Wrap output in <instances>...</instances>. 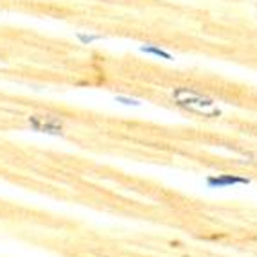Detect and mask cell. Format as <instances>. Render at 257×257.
Returning a JSON list of instances; mask_svg holds the SVG:
<instances>
[{
    "label": "cell",
    "mask_w": 257,
    "mask_h": 257,
    "mask_svg": "<svg viewBox=\"0 0 257 257\" xmlns=\"http://www.w3.org/2000/svg\"><path fill=\"white\" fill-rule=\"evenodd\" d=\"M31 130L38 133H45V135H54V137H61L63 135V124L58 117L52 115H29L27 119Z\"/></svg>",
    "instance_id": "obj_2"
},
{
    "label": "cell",
    "mask_w": 257,
    "mask_h": 257,
    "mask_svg": "<svg viewBox=\"0 0 257 257\" xmlns=\"http://www.w3.org/2000/svg\"><path fill=\"white\" fill-rule=\"evenodd\" d=\"M115 103L124 104V106H142V101L133 97H126V95H115Z\"/></svg>",
    "instance_id": "obj_5"
},
{
    "label": "cell",
    "mask_w": 257,
    "mask_h": 257,
    "mask_svg": "<svg viewBox=\"0 0 257 257\" xmlns=\"http://www.w3.org/2000/svg\"><path fill=\"white\" fill-rule=\"evenodd\" d=\"M77 40H79L81 43H85V45H88V43H92V42L103 40V36H101V35H83V33H77Z\"/></svg>",
    "instance_id": "obj_6"
},
{
    "label": "cell",
    "mask_w": 257,
    "mask_h": 257,
    "mask_svg": "<svg viewBox=\"0 0 257 257\" xmlns=\"http://www.w3.org/2000/svg\"><path fill=\"white\" fill-rule=\"evenodd\" d=\"M141 52H144V54H151V56H157V58H162V60H167V61H171L173 60V56L169 54L167 51H164V49L157 47V45H142L141 47Z\"/></svg>",
    "instance_id": "obj_4"
},
{
    "label": "cell",
    "mask_w": 257,
    "mask_h": 257,
    "mask_svg": "<svg viewBox=\"0 0 257 257\" xmlns=\"http://www.w3.org/2000/svg\"><path fill=\"white\" fill-rule=\"evenodd\" d=\"M173 97L176 99V106L184 108V110L194 111V113H202L205 117H219L221 115V110L214 108V99L207 97L202 92H196L193 88H175L173 90Z\"/></svg>",
    "instance_id": "obj_1"
},
{
    "label": "cell",
    "mask_w": 257,
    "mask_h": 257,
    "mask_svg": "<svg viewBox=\"0 0 257 257\" xmlns=\"http://www.w3.org/2000/svg\"><path fill=\"white\" fill-rule=\"evenodd\" d=\"M250 178L246 176H237V175H212L207 176V187L209 189H227L234 187V185H250Z\"/></svg>",
    "instance_id": "obj_3"
}]
</instances>
